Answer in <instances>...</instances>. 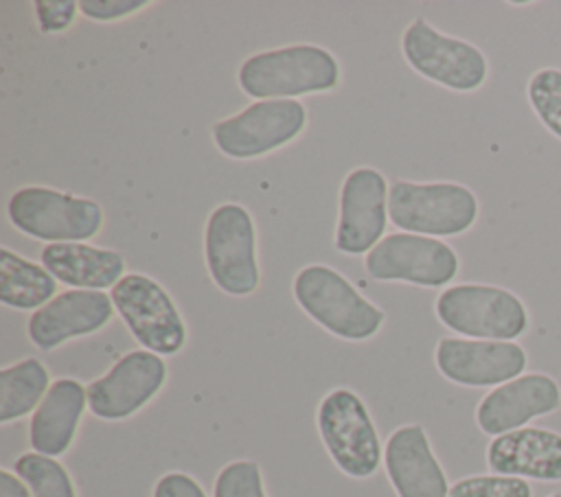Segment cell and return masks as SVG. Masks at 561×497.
Here are the masks:
<instances>
[{"mask_svg": "<svg viewBox=\"0 0 561 497\" xmlns=\"http://www.w3.org/2000/svg\"><path fill=\"white\" fill-rule=\"evenodd\" d=\"M239 88L259 101L331 92L340 83V63L322 46L289 44L248 57L237 72Z\"/></svg>", "mask_w": 561, "mask_h": 497, "instance_id": "6da1fadb", "label": "cell"}, {"mask_svg": "<svg viewBox=\"0 0 561 497\" xmlns=\"http://www.w3.org/2000/svg\"><path fill=\"white\" fill-rule=\"evenodd\" d=\"M291 289L298 307L340 339L364 342L383 326L386 313L329 265L302 267Z\"/></svg>", "mask_w": 561, "mask_h": 497, "instance_id": "7a4b0ae2", "label": "cell"}, {"mask_svg": "<svg viewBox=\"0 0 561 497\" xmlns=\"http://www.w3.org/2000/svg\"><path fill=\"white\" fill-rule=\"evenodd\" d=\"M478 197L458 182L397 180L388 188V217L401 230L421 236H456L473 228Z\"/></svg>", "mask_w": 561, "mask_h": 497, "instance_id": "3957f363", "label": "cell"}, {"mask_svg": "<svg viewBox=\"0 0 561 497\" xmlns=\"http://www.w3.org/2000/svg\"><path fill=\"white\" fill-rule=\"evenodd\" d=\"M436 317L467 339L515 342L528 331V309L513 291L482 282L451 285L436 298Z\"/></svg>", "mask_w": 561, "mask_h": 497, "instance_id": "277c9868", "label": "cell"}, {"mask_svg": "<svg viewBox=\"0 0 561 497\" xmlns=\"http://www.w3.org/2000/svg\"><path fill=\"white\" fill-rule=\"evenodd\" d=\"M316 425L327 453L344 475L366 479L377 473L383 460L379 434L368 407L353 390L327 392L318 405Z\"/></svg>", "mask_w": 561, "mask_h": 497, "instance_id": "5b68a950", "label": "cell"}, {"mask_svg": "<svg viewBox=\"0 0 561 497\" xmlns=\"http://www.w3.org/2000/svg\"><path fill=\"white\" fill-rule=\"evenodd\" d=\"M11 223L26 236L46 243H77L99 234L103 208L90 197H77L48 186H24L7 204Z\"/></svg>", "mask_w": 561, "mask_h": 497, "instance_id": "8992f818", "label": "cell"}, {"mask_svg": "<svg viewBox=\"0 0 561 497\" xmlns=\"http://www.w3.org/2000/svg\"><path fill=\"white\" fill-rule=\"evenodd\" d=\"M204 256L213 282L228 296H250L261 282L256 228L248 208L219 204L206 221Z\"/></svg>", "mask_w": 561, "mask_h": 497, "instance_id": "52a82bcc", "label": "cell"}, {"mask_svg": "<svg viewBox=\"0 0 561 497\" xmlns=\"http://www.w3.org/2000/svg\"><path fill=\"white\" fill-rule=\"evenodd\" d=\"M307 127V109L296 99L254 101L213 125L215 147L234 160L267 155L294 142Z\"/></svg>", "mask_w": 561, "mask_h": 497, "instance_id": "ba28073f", "label": "cell"}, {"mask_svg": "<svg viewBox=\"0 0 561 497\" xmlns=\"http://www.w3.org/2000/svg\"><path fill=\"white\" fill-rule=\"evenodd\" d=\"M401 50L412 70L454 92H476L489 77V61L478 46L440 33L423 18L405 28Z\"/></svg>", "mask_w": 561, "mask_h": 497, "instance_id": "9c48e42d", "label": "cell"}, {"mask_svg": "<svg viewBox=\"0 0 561 497\" xmlns=\"http://www.w3.org/2000/svg\"><path fill=\"white\" fill-rule=\"evenodd\" d=\"M114 309L134 339L156 355H175L186 344V324L167 289L145 276L125 274L110 291Z\"/></svg>", "mask_w": 561, "mask_h": 497, "instance_id": "30bf717a", "label": "cell"}, {"mask_svg": "<svg viewBox=\"0 0 561 497\" xmlns=\"http://www.w3.org/2000/svg\"><path fill=\"white\" fill-rule=\"evenodd\" d=\"M364 269L375 280H399L419 287H445L460 269L451 245L434 236L410 232L386 234L364 258Z\"/></svg>", "mask_w": 561, "mask_h": 497, "instance_id": "8fae6325", "label": "cell"}, {"mask_svg": "<svg viewBox=\"0 0 561 497\" xmlns=\"http://www.w3.org/2000/svg\"><path fill=\"white\" fill-rule=\"evenodd\" d=\"M167 383L160 355L136 348L88 385V407L101 420H125L140 412Z\"/></svg>", "mask_w": 561, "mask_h": 497, "instance_id": "7c38bea8", "label": "cell"}, {"mask_svg": "<svg viewBox=\"0 0 561 497\" xmlns=\"http://www.w3.org/2000/svg\"><path fill=\"white\" fill-rule=\"evenodd\" d=\"M438 372L465 388H497L524 374L528 355L517 342L443 337L436 344Z\"/></svg>", "mask_w": 561, "mask_h": 497, "instance_id": "4fadbf2b", "label": "cell"}, {"mask_svg": "<svg viewBox=\"0 0 561 497\" xmlns=\"http://www.w3.org/2000/svg\"><path fill=\"white\" fill-rule=\"evenodd\" d=\"M386 186V177L373 166H359L344 177L335 228L337 252L368 254L383 239L390 219Z\"/></svg>", "mask_w": 561, "mask_h": 497, "instance_id": "5bb4252c", "label": "cell"}, {"mask_svg": "<svg viewBox=\"0 0 561 497\" xmlns=\"http://www.w3.org/2000/svg\"><path fill=\"white\" fill-rule=\"evenodd\" d=\"M559 407V383L550 374L528 372L484 394L476 407V423L482 434L495 438L522 429L526 423L548 416Z\"/></svg>", "mask_w": 561, "mask_h": 497, "instance_id": "9a60e30c", "label": "cell"}, {"mask_svg": "<svg viewBox=\"0 0 561 497\" xmlns=\"http://www.w3.org/2000/svg\"><path fill=\"white\" fill-rule=\"evenodd\" d=\"M114 311V302L105 291L72 289L57 293L48 304L33 311L26 333L37 348L53 350L68 339L101 331L110 324Z\"/></svg>", "mask_w": 561, "mask_h": 497, "instance_id": "2e32d148", "label": "cell"}, {"mask_svg": "<svg viewBox=\"0 0 561 497\" xmlns=\"http://www.w3.org/2000/svg\"><path fill=\"white\" fill-rule=\"evenodd\" d=\"M386 473L397 497H447V475L432 451L425 429L401 425L386 442Z\"/></svg>", "mask_w": 561, "mask_h": 497, "instance_id": "e0dca14e", "label": "cell"}, {"mask_svg": "<svg viewBox=\"0 0 561 497\" xmlns=\"http://www.w3.org/2000/svg\"><path fill=\"white\" fill-rule=\"evenodd\" d=\"M486 464L495 475L561 482V434L522 427L495 436L486 447Z\"/></svg>", "mask_w": 561, "mask_h": 497, "instance_id": "ac0fdd59", "label": "cell"}, {"mask_svg": "<svg viewBox=\"0 0 561 497\" xmlns=\"http://www.w3.org/2000/svg\"><path fill=\"white\" fill-rule=\"evenodd\" d=\"M88 405V388L77 379H57L31 416L28 442L33 451L50 458L64 455L75 438Z\"/></svg>", "mask_w": 561, "mask_h": 497, "instance_id": "d6986e66", "label": "cell"}, {"mask_svg": "<svg viewBox=\"0 0 561 497\" xmlns=\"http://www.w3.org/2000/svg\"><path fill=\"white\" fill-rule=\"evenodd\" d=\"M42 265L55 280L72 289L101 291L125 276V258L116 250L94 247L85 241L48 243L42 250Z\"/></svg>", "mask_w": 561, "mask_h": 497, "instance_id": "ffe728a7", "label": "cell"}, {"mask_svg": "<svg viewBox=\"0 0 561 497\" xmlns=\"http://www.w3.org/2000/svg\"><path fill=\"white\" fill-rule=\"evenodd\" d=\"M53 274L9 247H0V302L18 311H37L55 298Z\"/></svg>", "mask_w": 561, "mask_h": 497, "instance_id": "44dd1931", "label": "cell"}, {"mask_svg": "<svg viewBox=\"0 0 561 497\" xmlns=\"http://www.w3.org/2000/svg\"><path fill=\"white\" fill-rule=\"evenodd\" d=\"M50 374L46 366L26 357L13 366L0 370V423L9 425L18 418L35 412L50 388Z\"/></svg>", "mask_w": 561, "mask_h": 497, "instance_id": "7402d4cb", "label": "cell"}, {"mask_svg": "<svg viewBox=\"0 0 561 497\" xmlns=\"http://www.w3.org/2000/svg\"><path fill=\"white\" fill-rule=\"evenodd\" d=\"M13 469L28 484L33 497H77L70 473L50 455H42L37 451L22 453Z\"/></svg>", "mask_w": 561, "mask_h": 497, "instance_id": "603a6c76", "label": "cell"}, {"mask_svg": "<svg viewBox=\"0 0 561 497\" xmlns=\"http://www.w3.org/2000/svg\"><path fill=\"white\" fill-rule=\"evenodd\" d=\"M526 96L541 125L561 140V68L546 66L535 70L528 79Z\"/></svg>", "mask_w": 561, "mask_h": 497, "instance_id": "cb8c5ba5", "label": "cell"}, {"mask_svg": "<svg viewBox=\"0 0 561 497\" xmlns=\"http://www.w3.org/2000/svg\"><path fill=\"white\" fill-rule=\"evenodd\" d=\"M213 497H267L261 466L254 460L226 464L215 477Z\"/></svg>", "mask_w": 561, "mask_h": 497, "instance_id": "d4e9b609", "label": "cell"}, {"mask_svg": "<svg viewBox=\"0 0 561 497\" xmlns=\"http://www.w3.org/2000/svg\"><path fill=\"white\" fill-rule=\"evenodd\" d=\"M447 497H533V486L511 475H469L451 484Z\"/></svg>", "mask_w": 561, "mask_h": 497, "instance_id": "484cf974", "label": "cell"}, {"mask_svg": "<svg viewBox=\"0 0 561 497\" xmlns=\"http://www.w3.org/2000/svg\"><path fill=\"white\" fill-rule=\"evenodd\" d=\"M79 11V2L75 0H37L35 18L44 33L66 31Z\"/></svg>", "mask_w": 561, "mask_h": 497, "instance_id": "4316f807", "label": "cell"}, {"mask_svg": "<svg viewBox=\"0 0 561 497\" xmlns=\"http://www.w3.org/2000/svg\"><path fill=\"white\" fill-rule=\"evenodd\" d=\"M149 0H81L79 11L96 22H112L145 9Z\"/></svg>", "mask_w": 561, "mask_h": 497, "instance_id": "83f0119b", "label": "cell"}, {"mask_svg": "<svg viewBox=\"0 0 561 497\" xmlns=\"http://www.w3.org/2000/svg\"><path fill=\"white\" fill-rule=\"evenodd\" d=\"M151 497H208V495L204 493L199 482L188 473L171 471L156 482Z\"/></svg>", "mask_w": 561, "mask_h": 497, "instance_id": "f1b7e54d", "label": "cell"}, {"mask_svg": "<svg viewBox=\"0 0 561 497\" xmlns=\"http://www.w3.org/2000/svg\"><path fill=\"white\" fill-rule=\"evenodd\" d=\"M0 497H33V493L18 473L0 469Z\"/></svg>", "mask_w": 561, "mask_h": 497, "instance_id": "f546056e", "label": "cell"}, {"mask_svg": "<svg viewBox=\"0 0 561 497\" xmlns=\"http://www.w3.org/2000/svg\"><path fill=\"white\" fill-rule=\"evenodd\" d=\"M548 497H561V493H552V495H548Z\"/></svg>", "mask_w": 561, "mask_h": 497, "instance_id": "4dcf8cb0", "label": "cell"}]
</instances>
